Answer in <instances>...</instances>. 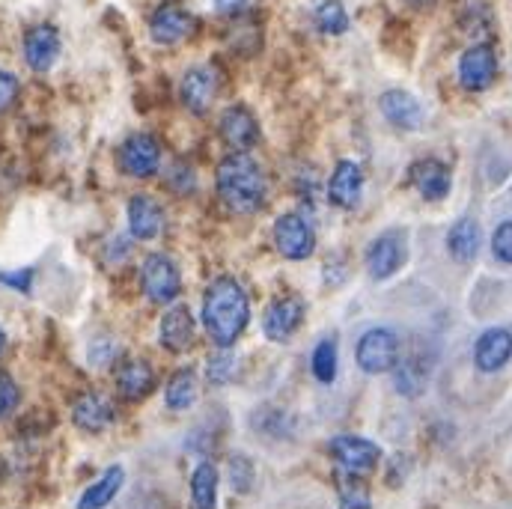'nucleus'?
<instances>
[{
  "mask_svg": "<svg viewBox=\"0 0 512 509\" xmlns=\"http://www.w3.org/2000/svg\"><path fill=\"white\" fill-rule=\"evenodd\" d=\"M402 262H405V239L399 233H384L367 251V271L376 280L393 277L402 268Z\"/></svg>",
  "mask_w": 512,
  "mask_h": 509,
  "instance_id": "18",
  "label": "nucleus"
},
{
  "mask_svg": "<svg viewBox=\"0 0 512 509\" xmlns=\"http://www.w3.org/2000/svg\"><path fill=\"white\" fill-rule=\"evenodd\" d=\"M215 6H218L221 15H236V12H242L248 6V0H215Z\"/></svg>",
  "mask_w": 512,
  "mask_h": 509,
  "instance_id": "37",
  "label": "nucleus"
},
{
  "mask_svg": "<svg viewBox=\"0 0 512 509\" xmlns=\"http://www.w3.org/2000/svg\"><path fill=\"white\" fill-rule=\"evenodd\" d=\"M197 402V376L194 370H179L167 384V408L185 411Z\"/></svg>",
  "mask_w": 512,
  "mask_h": 509,
  "instance_id": "26",
  "label": "nucleus"
},
{
  "mask_svg": "<svg viewBox=\"0 0 512 509\" xmlns=\"http://www.w3.org/2000/svg\"><path fill=\"white\" fill-rule=\"evenodd\" d=\"M340 509H370V498L364 492H346Z\"/></svg>",
  "mask_w": 512,
  "mask_h": 509,
  "instance_id": "36",
  "label": "nucleus"
},
{
  "mask_svg": "<svg viewBox=\"0 0 512 509\" xmlns=\"http://www.w3.org/2000/svg\"><path fill=\"white\" fill-rule=\"evenodd\" d=\"M274 245L286 259L301 262V259L313 256V251H316V233L301 215L286 212V215H280L274 221Z\"/></svg>",
  "mask_w": 512,
  "mask_h": 509,
  "instance_id": "5",
  "label": "nucleus"
},
{
  "mask_svg": "<svg viewBox=\"0 0 512 509\" xmlns=\"http://www.w3.org/2000/svg\"><path fill=\"white\" fill-rule=\"evenodd\" d=\"M492 251L501 262H510L512 265V221H504L495 236H492Z\"/></svg>",
  "mask_w": 512,
  "mask_h": 509,
  "instance_id": "34",
  "label": "nucleus"
},
{
  "mask_svg": "<svg viewBox=\"0 0 512 509\" xmlns=\"http://www.w3.org/2000/svg\"><path fill=\"white\" fill-rule=\"evenodd\" d=\"M316 27L328 36H340L349 30V15L343 9L340 0H325L319 9H316Z\"/></svg>",
  "mask_w": 512,
  "mask_h": 509,
  "instance_id": "28",
  "label": "nucleus"
},
{
  "mask_svg": "<svg viewBox=\"0 0 512 509\" xmlns=\"http://www.w3.org/2000/svg\"><path fill=\"white\" fill-rule=\"evenodd\" d=\"M120 167L134 179H149L161 167V143L152 134H131L120 146Z\"/></svg>",
  "mask_w": 512,
  "mask_h": 509,
  "instance_id": "6",
  "label": "nucleus"
},
{
  "mask_svg": "<svg viewBox=\"0 0 512 509\" xmlns=\"http://www.w3.org/2000/svg\"><path fill=\"white\" fill-rule=\"evenodd\" d=\"M114 414V402L105 393H84L72 408V420L84 432H105L114 423Z\"/></svg>",
  "mask_w": 512,
  "mask_h": 509,
  "instance_id": "20",
  "label": "nucleus"
},
{
  "mask_svg": "<svg viewBox=\"0 0 512 509\" xmlns=\"http://www.w3.org/2000/svg\"><path fill=\"white\" fill-rule=\"evenodd\" d=\"M310 370H313V376L322 384H331L337 379V343H334V340H322V343L313 349Z\"/></svg>",
  "mask_w": 512,
  "mask_h": 509,
  "instance_id": "27",
  "label": "nucleus"
},
{
  "mask_svg": "<svg viewBox=\"0 0 512 509\" xmlns=\"http://www.w3.org/2000/svg\"><path fill=\"white\" fill-rule=\"evenodd\" d=\"M411 182L417 188V194L429 203H438L450 194V170L435 161V158H423L411 167Z\"/></svg>",
  "mask_w": 512,
  "mask_h": 509,
  "instance_id": "19",
  "label": "nucleus"
},
{
  "mask_svg": "<svg viewBox=\"0 0 512 509\" xmlns=\"http://www.w3.org/2000/svg\"><path fill=\"white\" fill-rule=\"evenodd\" d=\"M480 242H483V236H480V224L474 218L456 221L447 233V251L456 262H471L480 254Z\"/></svg>",
  "mask_w": 512,
  "mask_h": 509,
  "instance_id": "22",
  "label": "nucleus"
},
{
  "mask_svg": "<svg viewBox=\"0 0 512 509\" xmlns=\"http://www.w3.org/2000/svg\"><path fill=\"white\" fill-rule=\"evenodd\" d=\"M215 179H218V194L230 212L251 215L256 209H262L265 194H268V182H265L262 167L248 152H230L218 164Z\"/></svg>",
  "mask_w": 512,
  "mask_h": 509,
  "instance_id": "2",
  "label": "nucleus"
},
{
  "mask_svg": "<svg viewBox=\"0 0 512 509\" xmlns=\"http://www.w3.org/2000/svg\"><path fill=\"white\" fill-rule=\"evenodd\" d=\"M182 102H185V108L191 111V114H206L209 108H212V102H215V96H218V75H215V69H209V66H194V69H188L185 72V78H182Z\"/></svg>",
  "mask_w": 512,
  "mask_h": 509,
  "instance_id": "12",
  "label": "nucleus"
},
{
  "mask_svg": "<svg viewBox=\"0 0 512 509\" xmlns=\"http://www.w3.org/2000/svg\"><path fill=\"white\" fill-rule=\"evenodd\" d=\"M191 509H218V471L212 462H200L191 474Z\"/></svg>",
  "mask_w": 512,
  "mask_h": 509,
  "instance_id": "25",
  "label": "nucleus"
},
{
  "mask_svg": "<svg viewBox=\"0 0 512 509\" xmlns=\"http://www.w3.org/2000/svg\"><path fill=\"white\" fill-rule=\"evenodd\" d=\"M393 370H396V390H399V393L417 396V393L423 390L426 379L420 376V370H417L414 364H399V367H393Z\"/></svg>",
  "mask_w": 512,
  "mask_h": 509,
  "instance_id": "29",
  "label": "nucleus"
},
{
  "mask_svg": "<svg viewBox=\"0 0 512 509\" xmlns=\"http://www.w3.org/2000/svg\"><path fill=\"white\" fill-rule=\"evenodd\" d=\"M18 402H21L18 384H15V379H12L9 373L0 370V420H6V417L18 408Z\"/></svg>",
  "mask_w": 512,
  "mask_h": 509,
  "instance_id": "32",
  "label": "nucleus"
},
{
  "mask_svg": "<svg viewBox=\"0 0 512 509\" xmlns=\"http://www.w3.org/2000/svg\"><path fill=\"white\" fill-rule=\"evenodd\" d=\"M158 340L167 352H176V355H182L194 343V316L185 304H173L164 313L158 325Z\"/></svg>",
  "mask_w": 512,
  "mask_h": 509,
  "instance_id": "17",
  "label": "nucleus"
},
{
  "mask_svg": "<svg viewBox=\"0 0 512 509\" xmlns=\"http://www.w3.org/2000/svg\"><path fill=\"white\" fill-rule=\"evenodd\" d=\"M498 78V54L492 45H474L459 60V84L471 93H483Z\"/></svg>",
  "mask_w": 512,
  "mask_h": 509,
  "instance_id": "7",
  "label": "nucleus"
},
{
  "mask_svg": "<svg viewBox=\"0 0 512 509\" xmlns=\"http://www.w3.org/2000/svg\"><path fill=\"white\" fill-rule=\"evenodd\" d=\"M411 6H429V3H435V0H408Z\"/></svg>",
  "mask_w": 512,
  "mask_h": 509,
  "instance_id": "38",
  "label": "nucleus"
},
{
  "mask_svg": "<svg viewBox=\"0 0 512 509\" xmlns=\"http://www.w3.org/2000/svg\"><path fill=\"white\" fill-rule=\"evenodd\" d=\"M233 373H236V358H233V352L221 349L215 358H209V382H215V384L230 382V379H233Z\"/></svg>",
  "mask_w": 512,
  "mask_h": 509,
  "instance_id": "31",
  "label": "nucleus"
},
{
  "mask_svg": "<svg viewBox=\"0 0 512 509\" xmlns=\"http://www.w3.org/2000/svg\"><path fill=\"white\" fill-rule=\"evenodd\" d=\"M143 295L152 304H173L182 292V274L167 254H149L140 268Z\"/></svg>",
  "mask_w": 512,
  "mask_h": 509,
  "instance_id": "3",
  "label": "nucleus"
},
{
  "mask_svg": "<svg viewBox=\"0 0 512 509\" xmlns=\"http://www.w3.org/2000/svg\"><path fill=\"white\" fill-rule=\"evenodd\" d=\"M194 27H197L194 15L182 9L179 3H164L149 18V36L158 45H179L182 39L194 33Z\"/></svg>",
  "mask_w": 512,
  "mask_h": 509,
  "instance_id": "8",
  "label": "nucleus"
},
{
  "mask_svg": "<svg viewBox=\"0 0 512 509\" xmlns=\"http://www.w3.org/2000/svg\"><path fill=\"white\" fill-rule=\"evenodd\" d=\"M0 283L3 286H12L18 292H30V286H33V268H24V271H0Z\"/></svg>",
  "mask_w": 512,
  "mask_h": 509,
  "instance_id": "35",
  "label": "nucleus"
},
{
  "mask_svg": "<svg viewBox=\"0 0 512 509\" xmlns=\"http://www.w3.org/2000/svg\"><path fill=\"white\" fill-rule=\"evenodd\" d=\"M117 387L126 399H143L152 393L155 387V373L146 361L134 358V361H126L117 373Z\"/></svg>",
  "mask_w": 512,
  "mask_h": 509,
  "instance_id": "24",
  "label": "nucleus"
},
{
  "mask_svg": "<svg viewBox=\"0 0 512 509\" xmlns=\"http://www.w3.org/2000/svg\"><path fill=\"white\" fill-rule=\"evenodd\" d=\"M164 227V209L158 206V200H152L149 194H134L128 200V230L134 239L149 242L158 239Z\"/></svg>",
  "mask_w": 512,
  "mask_h": 509,
  "instance_id": "16",
  "label": "nucleus"
},
{
  "mask_svg": "<svg viewBox=\"0 0 512 509\" xmlns=\"http://www.w3.org/2000/svg\"><path fill=\"white\" fill-rule=\"evenodd\" d=\"M512 358V331L507 328H489L480 334L474 346V364L480 373H498L510 364Z\"/></svg>",
  "mask_w": 512,
  "mask_h": 509,
  "instance_id": "13",
  "label": "nucleus"
},
{
  "mask_svg": "<svg viewBox=\"0 0 512 509\" xmlns=\"http://www.w3.org/2000/svg\"><path fill=\"white\" fill-rule=\"evenodd\" d=\"M221 137L233 152H248L259 143V123H256L254 114L242 105L227 108L221 117Z\"/></svg>",
  "mask_w": 512,
  "mask_h": 509,
  "instance_id": "15",
  "label": "nucleus"
},
{
  "mask_svg": "<svg viewBox=\"0 0 512 509\" xmlns=\"http://www.w3.org/2000/svg\"><path fill=\"white\" fill-rule=\"evenodd\" d=\"M361 191H364V173L355 161L343 158L328 182V200L340 209H355L361 203Z\"/></svg>",
  "mask_w": 512,
  "mask_h": 509,
  "instance_id": "14",
  "label": "nucleus"
},
{
  "mask_svg": "<svg viewBox=\"0 0 512 509\" xmlns=\"http://www.w3.org/2000/svg\"><path fill=\"white\" fill-rule=\"evenodd\" d=\"M358 367L370 376L390 373L399 361V340L390 328H373L358 340Z\"/></svg>",
  "mask_w": 512,
  "mask_h": 509,
  "instance_id": "4",
  "label": "nucleus"
},
{
  "mask_svg": "<svg viewBox=\"0 0 512 509\" xmlns=\"http://www.w3.org/2000/svg\"><path fill=\"white\" fill-rule=\"evenodd\" d=\"M379 108H382L384 120L393 123L396 128L414 131V128L423 126V105L411 93H405V90H387V93H382Z\"/></svg>",
  "mask_w": 512,
  "mask_h": 509,
  "instance_id": "21",
  "label": "nucleus"
},
{
  "mask_svg": "<svg viewBox=\"0 0 512 509\" xmlns=\"http://www.w3.org/2000/svg\"><path fill=\"white\" fill-rule=\"evenodd\" d=\"M331 453L349 474H370L382 459V450L358 435H337L331 441Z\"/></svg>",
  "mask_w": 512,
  "mask_h": 509,
  "instance_id": "10",
  "label": "nucleus"
},
{
  "mask_svg": "<svg viewBox=\"0 0 512 509\" xmlns=\"http://www.w3.org/2000/svg\"><path fill=\"white\" fill-rule=\"evenodd\" d=\"M251 322V301L239 280L218 277L203 295V328L215 346L230 349Z\"/></svg>",
  "mask_w": 512,
  "mask_h": 509,
  "instance_id": "1",
  "label": "nucleus"
},
{
  "mask_svg": "<svg viewBox=\"0 0 512 509\" xmlns=\"http://www.w3.org/2000/svg\"><path fill=\"white\" fill-rule=\"evenodd\" d=\"M304 301L298 295H286V298H277L268 310H265V319H262V331L271 343H286L295 337V331L301 328L304 322Z\"/></svg>",
  "mask_w": 512,
  "mask_h": 509,
  "instance_id": "9",
  "label": "nucleus"
},
{
  "mask_svg": "<svg viewBox=\"0 0 512 509\" xmlns=\"http://www.w3.org/2000/svg\"><path fill=\"white\" fill-rule=\"evenodd\" d=\"M123 480H126V471L120 468V465H114V468H108L84 495H81V501H78V509H105L117 495H120V489H123Z\"/></svg>",
  "mask_w": 512,
  "mask_h": 509,
  "instance_id": "23",
  "label": "nucleus"
},
{
  "mask_svg": "<svg viewBox=\"0 0 512 509\" xmlns=\"http://www.w3.org/2000/svg\"><path fill=\"white\" fill-rule=\"evenodd\" d=\"M60 57V33L54 24H33L24 33V60L33 72H48Z\"/></svg>",
  "mask_w": 512,
  "mask_h": 509,
  "instance_id": "11",
  "label": "nucleus"
},
{
  "mask_svg": "<svg viewBox=\"0 0 512 509\" xmlns=\"http://www.w3.org/2000/svg\"><path fill=\"white\" fill-rule=\"evenodd\" d=\"M3 349H6V331L0 328V355H3Z\"/></svg>",
  "mask_w": 512,
  "mask_h": 509,
  "instance_id": "39",
  "label": "nucleus"
},
{
  "mask_svg": "<svg viewBox=\"0 0 512 509\" xmlns=\"http://www.w3.org/2000/svg\"><path fill=\"white\" fill-rule=\"evenodd\" d=\"M18 93H21V84L12 72H3L0 69V114H6L15 102H18Z\"/></svg>",
  "mask_w": 512,
  "mask_h": 509,
  "instance_id": "33",
  "label": "nucleus"
},
{
  "mask_svg": "<svg viewBox=\"0 0 512 509\" xmlns=\"http://www.w3.org/2000/svg\"><path fill=\"white\" fill-rule=\"evenodd\" d=\"M251 483H254V465L245 456H233L230 459V486L245 495L251 489Z\"/></svg>",
  "mask_w": 512,
  "mask_h": 509,
  "instance_id": "30",
  "label": "nucleus"
}]
</instances>
